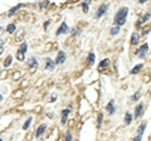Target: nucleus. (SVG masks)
<instances>
[{"label": "nucleus", "instance_id": "nucleus-15", "mask_svg": "<svg viewBox=\"0 0 151 141\" xmlns=\"http://www.w3.org/2000/svg\"><path fill=\"white\" fill-rule=\"evenodd\" d=\"M138 38H140V35H138L136 32L132 33V35H131V44H132V46H135V44L138 43Z\"/></svg>", "mask_w": 151, "mask_h": 141}, {"label": "nucleus", "instance_id": "nucleus-18", "mask_svg": "<svg viewBox=\"0 0 151 141\" xmlns=\"http://www.w3.org/2000/svg\"><path fill=\"white\" fill-rule=\"evenodd\" d=\"M94 58H96V57H94V53L93 52H91L90 54H88V57H87V62H88V64H93L94 63Z\"/></svg>", "mask_w": 151, "mask_h": 141}, {"label": "nucleus", "instance_id": "nucleus-32", "mask_svg": "<svg viewBox=\"0 0 151 141\" xmlns=\"http://www.w3.org/2000/svg\"><path fill=\"white\" fill-rule=\"evenodd\" d=\"M0 141H3V140H1V139H0Z\"/></svg>", "mask_w": 151, "mask_h": 141}, {"label": "nucleus", "instance_id": "nucleus-6", "mask_svg": "<svg viewBox=\"0 0 151 141\" xmlns=\"http://www.w3.org/2000/svg\"><path fill=\"white\" fill-rule=\"evenodd\" d=\"M107 9H108V5H107V4H101V5H100V8H98V10H97L96 17H97V18H102L103 15L106 14Z\"/></svg>", "mask_w": 151, "mask_h": 141}, {"label": "nucleus", "instance_id": "nucleus-13", "mask_svg": "<svg viewBox=\"0 0 151 141\" xmlns=\"http://www.w3.org/2000/svg\"><path fill=\"white\" fill-rule=\"evenodd\" d=\"M69 112H71L69 108H64V110H62V117H61V124L62 125L65 124V121H67V118H68Z\"/></svg>", "mask_w": 151, "mask_h": 141}, {"label": "nucleus", "instance_id": "nucleus-19", "mask_svg": "<svg viewBox=\"0 0 151 141\" xmlns=\"http://www.w3.org/2000/svg\"><path fill=\"white\" fill-rule=\"evenodd\" d=\"M131 121H132V115L130 113V112H126V115H125V124L126 125H130Z\"/></svg>", "mask_w": 151, "mask_h": 141}, {"label": "nucleus", "instance_id": "nucleus-29", "mask_svg": "<svg viewBox=\"0 0 151 141\" xmlns=\"http://www.w3.org/2000/svg\"><path fill=\"white\" fill-rule=\"evenodd\" d=\"M49 23H50V20H47L45 23L43 24V28H44V30H47V29H48V25H49Z\"/></svg>", "mask_w": 151, "mask_h": 141}, {"label": "nucleus", "instance_id": "nucleus-22", "mask_svg": "<svg viewBox=\"0 0 151 141\" xmlns=\"http://www.w3.org/2000/svg\"><path fill=\"white\" fill-rule=\"evenodd\" d=\"M141 68H142V64H137L136 67H134V68L131 69V75H136V73H138V70Z\"/></svg>", "mask_w": 151, "mask_h": 141}, {"label": "nucleus", "instance_id": "nucleus-11", "mask_svg": "<svg viewBox=\"0 0 151 141\" xmlns=\"http://www.w3.org/2000/svg\"><path fill=\"white\" fill-rule=\"evenodd\" d=\"M54 67H55V62H54V60H52L50 58H47L45 59V66H44V68L48 69V70H52V69H54Z\"/></svg>", "mask_w": 151, "mask_h": 141}, {"label": "nucleus", "instance_id": "nucleus-2", "mask_svg": "<svg viewBox=\"0 0 151 141\" xmlns=\"http://www.w3.org/2000/svg\"><path fill=\"white\" fill-rule=\"evenodd\" d=\"M27 49H28L27 42H23V43L19 46V49H18V52H17L18 60H24V54H25V52H27Z\"/></svg>", "mask_w": 151, "mask_h": 141}, {"label": "nucleus", "instance_id": "nucleus-23", "mask_svg": "<svg viewBox=\"0 0 151 141\" xmlns=\"http://www.w3.org/2000/svg\"><path fill=\"white\" fill-rule=\"evenodd\" d=\"M150 15H151V14H150V13H147V14H146V15H144V17H142V18H141V19H140V21H138V24H142V23H146V21H147V20H149V18H150Z\"/></svg>", "mask_w": 151, "mask_h": 141}, {"label": "nucleus", "instance_id": "nucleus-25", "mask_svg": "<svg viewBox=\"0 0 151 141\" xmlns=\"http://www.w3.org/2000/svg\"><path fill=\"white\" fill-rule=\"evenodd\" d=\"M118 32H120V27H112L111 30H110V34L116 35V34H118Z\"/></svg>", "mask_w": 151, "mask_h": 141}, {"label": "nucleus", "instance_id": "nucleus-26", "mask_svg": "<svg viewBox=\"0 0 151 141\" xmlns=\"http://www.w3.org/2000/svg\"><path fill=\"white\" fill-rule=\"evenodd\" d=\"M140 96H141V92H140V91H137L136 93H135V95L131 97V100H132V101H137L138 98H140Z\"/></svg>", "mask_w": 151, "mask_h": 141}, {"label": "nucleus", "instance_id": "nucleus-4", "mask_svg": "<svg viewBox=\"0 0 151 141\" xmlns=\"http://www.w3.org/2000/svg\"><path fill=\"white\" fill-rule=\"evenodd\" d=\"M145 129H146V122H142L138 126V129H137V136L134 139V141H141L142 140V135H144V131Z\"/></svg>", "mask_w": 151, "mask_h": 141}, {"label": "nucleus", "instance_id": "nucleus-17", "mask_svg": "<svg viewBox=\"0 0 151 141\" xmlns=\"http://www.w3.org/2000/svg\"><path fill=\"white\" fill-rule=\"evenodd\" d=\"M102 118H103V113L98 112V116H97V129H101V126H102Z\"/></svg>", "mask_w": 151, "mask_h": 141}, {"label": "nucleus", "instance_id": "nucleus-21", "mask_svg": "<svg viewBox=\"0 0 151 141\" xmlns=\"http://www.w3.org/2000/svg\"><path fill=\"white\" fill-rule=\"evenodd\" d=\"M11 60H13V57L11 56L6 57V59H5V62H4V67H5V68H8V67L11 64Z\"/></svg>", "mask_w": 151, "mask_h": 141}, {"label": "nucleus", "instance_id": "nucleus-16", "mask_svg": "<svg viewBox=\"0 0 151 141\" xmlns=\"http://www.w3.org/2000/svg\"><path fill=\"white\" fill-rule=\"evenodd\" d=\"M20 8H21V4H18L17 6H14V8H11V9H10V11L8 13V17H13V15L15 14V11H17V10H19V9H20Z\"/></svg>", "mask_w": 151, "mask_h": 141}, {"label": "nucleus", "instance_id": "nucleus-27", "mask_svg": "<svg viewBox=\"0 0 151 141\" xmlns=\"http://www.w3.org/2000/svg\"><path fill=\"white\" fill-rule=\"evenodd\" d=\"M88 5H90V1L82 3V8H83V11H84V13H87V11H88Z\"/></svg>", "mask_w": 151, "mask_h": 141}, {"label": "nucleus", "instance_id": "nucleus-5", "mask_svg": "<svg viewBox=\"0 0 151 141\" xmlns=\"http://www.w3.org/2000/svg\"><path fill=\"white\" fill-rule=\"evenodd\" d=\"M69 32V28H68V25L65 24V21H63V23L61 24V27L57 29L55 32V35H62V34H65V33H68Z\"/></svg>", "mask_w": 151, "mask_h": 141}, {"label": "nucleus", "instance_id": "nucleus-14", "mask_svg": "<svg viewBox=\"0 0 151 141\" xmlns=\"http://www.w3.org/2000/svg\"><path fill=\"white\" fill-rule=\"evenodd\" d=\"M106 111L108 112L110 115H113L115 113V103H113V100H111L108 102V103H107V106H106Z\"/></svg>", "mask_w": 151, "mask_h": 141}, {"label": "nucleus", "instance_id": "nucleus-20", "mask_svg": "<svg viewBox=\"0 0 151 141\" xmlns=\"http://www.w3.org/2000/svg\"><path fill=\"white\" fill-rule=\"evenodd\" d=\"M6 32H8L9 34H13L15 32V24H13V23H10V24H8V27H6Z\"/></svg>", "mask_w": 151, "mask_h": 141}, {"label": "nucleus", "instance_id": "nucleus-10", "mask_svg": "<svg viewBox=\"0 0 151 141\" xmlns=\"http://www.w3.org/2000/svg\"><path fill=\"white\" fill-rule=\"evenodd\" d=\"M45 130H47V125L45 124L39 125V126H38V129H37V131H35V137H37V139H39V137L42 136L44 132H45Z\"/></svg>", "mask_w": 151, "mask_h": 141}, {"label": "nucleus", "instance_id": "nucleus-1", "mask_svg": "<svg viewBox=\"0 0 151 141\" xmlns=\"http://www.w3.org/2000/svg\"><path fill=\"white\" fill-rule=\"evenodd\" d=\"M128 14V9L126 6H122V8L118 9V11L116 13L115 19H113V23H115V27H121L126 23V18H127Z\"/></svg>", "mask_w": 151, "mask_h": 141}, {"label": "nucleus", "instance_id": "nucleus-28", "mask_svg": "<svg viewBox=\"0 0 151 141\" xmlns=\"http://www.w3.org/2000/svg\"><path fill=\"white\" fill-rule=\"evenodd\" d=\"M65 141H72V134H71V131H67V132H65Z\"/></svg>", "mask_w": 151, "mask_h": 141}, {"label": "nucleus", "instance_id": "nucleus-9", "mask_svg": "<svg viewBox=\"0 0 151 141\" xmlns=\"http://www.w3.org/2000/svg\"><path fill=\"white\" fill-rule=\"evenodd\" d=\"M27 66H28V68H37L38 67V62H37V58L34 56H31V57H29L28 58V60H27Z\"/></svg>", "mask_w": 151, "mask_h": 141}, {"label": "nucleus", "instance_id": "nucleus-3", "mask_svg": "<svg viewBox=\"0 0 151 141\" xmlns=\"http://www.w3.org/2000/svg\"><path fill=\"white\" fill-rule=\"evenodd\" d=\"M147 50H149V44H147V43H144L142 46H141V47L137 49L136 56L138 57V58H145V57H146V54H147Z\"/></svg>", "mask_w": 151, "mask_h": 141}, {"label": "nucleus", "instance_id": "nucleus-8", "mask_svg": "<svg viewBox=\"0 0 151 141\" xmlns=\"http://www.w3.org/2000/svg\"><path fill=\"white\" fill-rule=\"evenodd\" d=\"M144 115V105L142 103H138L136 106V108H135V115H134V117L135 118H140L141 116Z\"/></svg>", "mask_w": 151, "mask_h": 141}, {"label": "nucleus", "instance_id": "nucleus-30", "mask_svg": "<svg viewBox=\"0 0 151 141\" xmlns=\"http://www.w3.org/2000/svg\"><path fill=\"white\" fill-rule=\"evenodd\" d=\"M48 5V3H42V4H40V6H47Z\"/></svg>", "mask_w": 151, "mask_h": 141}, {"label": "nucleus", "instance_id": "nucleus-7", "mask_svg": "<svg viewBox=\"0 0 151 141\" xmlns=\"http://www.w3.org/2000/svg\"><path fill=\"white\" fill-rule=\"evenodd\" d=\"M55 64H62V63H64L65 62V53L64 52H62V50H59L58 54H57V57H55Z\"/></svg>", "mask_w": 151, "mask_h": 141}, {"label": "nucleus", "instance_id": "nucleus-31", "mask_svg": "<svg viewBox=\"0 0 151 141\" xmlns=\"http://www.w3.org/2000/svg\"><path fill=\"white\" fill-rule=\"evenodd\" d=\"M1 52H3V46H0V54H1Z\"/></svg>", "mask_w": 151, "mask_h": 141}, {"label": "nucleus", "instance_id": "nucleus-24", "mask_svg": "<svg viewBox=\"0 0 151 141\" xmlns=\"http://www.w3.org/2000/svg\"><path fill=\"white\" fill-rule=\"evenodd\" d=\"M31 121H33V118H31V117L28 118V120H27V122H25V124L23 125V130H28V129H29V126H30Z\"/></svg>", "mask_w": 151, "mask_h": 141}, {"label": "nucleus", "instance_id": "nucleus-12", "mask_svg": "<svg viewBox=\"0 0 151 141\" xmlns=\"http://www.w3.org/2000/svg\"><path fill=\"white\" fill-rule=\"evenodd\" d=\"M108 66H110V60L106 58V59L101 60V63L98 64V68H97V69H98V72H103V69H106Z\"/></svg>", "mask_w": 151, "mask_h": 141}]
</instances>
